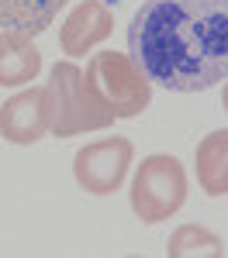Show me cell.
<instances>
[{"label":"cell","mask_w":228,"mask_h":258,"mask_svg":"<svg viewBox=\"0 0 228 258\" xmlns=\"http://www.w3.org/2000/svg\"><path fill=\"white\" fill-rule=\"evenodd\" d=\"M128 55L149 83L204 93L228 80V0H142L128 24Z\"/></svg>","instance_id":"cell-1"},{"label":"cell","mask_w":228,"mask_h":258,"mask_svg":"<svg viewBox=\"0 0 228 258\" xmlns=\"http://www.w3.org/2000/svg\"><path fill=\"white\" fill-rule=\"evenodd\" d=\"M41 100H45V114H49V131L56 138H73V135L101 131L114 124V117L90 97L83 69L76 62L52 66V76L41 86Z\"/></svg>","instance_id":"cell-2"},{"label":"cell","mask_w":228,"mask_h":258,"mask_svg":"<svg viewBox=\"0 0 228 258\" xmlns=\"http://www.w3.org/2000/svg\"><path fill=\"white\" fill-rule=\"evenodd\" d=\"M83 80H86L90 97L97 100L114 120L139 117L152 103V83H149V76L135 66L131 55H121V52L94 55L86 62Z\"/></svg>","instance_id":"cell-3"},{"label":"cell","mask_w":228,"mask_h":258,"mask_svg":"<svg viewBox=\"0 0 228 258\" xmlns=\"http://www.w3.org/2000/svg\"><path fill=\"white\" fill-rule=\"evenodd\" d=\"M187 203V169L173 155H149L131 182V210L142 224L169 220Z\"/></svg>","instance_id":"cell-4"},{"label":"cell","mask_w":228,"mask_h":258,"mask_svg":"<svg viewBox=\"0 0 228 258\" xmlns=\"http://www.w3.org/2000/svg\"><path fill=\"white\" fill-rule=\"evenodd\" d=\"M131 159H135V148L128 138H104L94 141L76 152L73 159V176L86 193L94 197H111L118 193L128 179V169H131Z\"/></svg>","instance_id":"cell-5"},{"label":"cell","mask_w":228,"mask_h":258,"mask_svg":"<svg viewBox=\"0 0 228 258\" xmlns=\"http://www.w3.org/2000/svg\"><path fill=\"white\" fill-rule=\"evenodd\" d=\"M114 31V14L104 0H83L80 7L62 21L59 28V45L66 55H86L94 45L111 38Z\"/></svg>","instance_id":"cell-6"},{"label":"cell","mask_w":228,"mask_h":258,"mask_svg":"<svg viewBox=\"0 0 228 258\" xmlns=\"http://www.w3.org/2000/svg\"><path fill=\"white\" fill-rule=\"evenodd\" d=\"M49 131V114H45V100L41 90L31 86L18 97H11L0 107V138L11 145H35Z\"/></svg>","instance_id":"cell-7"},{"label":"cell","mask_w":228,"mask_h":258,"mask_svg":"<svg viewBox=\"0 0 228 258\" xmlns=\"http://www.w3.org/2000/svg\"><path fill=\"white\" fill-rule=\"evenodd\" d=\"M41 73V52L31 45V35L0 31V86H28Z\"/></svg>","instance_id":"cell-8"},{"label":"cell","mask_w":228,"mask_h":258,"mask_svg":"<svg viewBox=\"0 0 228 258\" xmlns=\"http://www.w3.org/2000/svg\"><path fill=\"white\" fill-rule=\"evenodd\" d=\"M66 0H0V28L21 35H41L59 18Z\"/></svg>","instance_id":"cell-9"},{"label":"cell","mask_w":228,"mask_h":258,"mask_svg":"<svg viewBox=\"0 0 228 258\" xmlns=\"http://www.w3.org/2000/svg\"><path fill=\"white\" fill-rule=\"evenodd\" d=\"M197 182L211 197L228 193V131H211L197 145Z\"/></svg>","instance_id":"cell-10"},{"label":"cell","mask_w":228,"mask_h":258,"mask_svg":"<svg viewBox=\"0 0 228 258\" xmlns=\"http://www.w3.org/2000/svg\"><path fill=\"white\" fill-rule=\"evenodd\" d=\"M166 255L169 258H225V244L214 231H207L201 224H184L169 238Z\"/></svg>","instance_id":"cell-11"},{"label":"cell","mask_w":228,"mask_h":258,"mask_svg":"<svg viewBox=\"0 0 228 258\" xmlns=\"http://www.w3.org/2000/svg\"><path fill=\"white\" fill-rule=\"evenodd\" d=\"M221 107L228 110V80H225V93H221Z\"/></svg>","instance_id":"cell-12"}]
</instances>
